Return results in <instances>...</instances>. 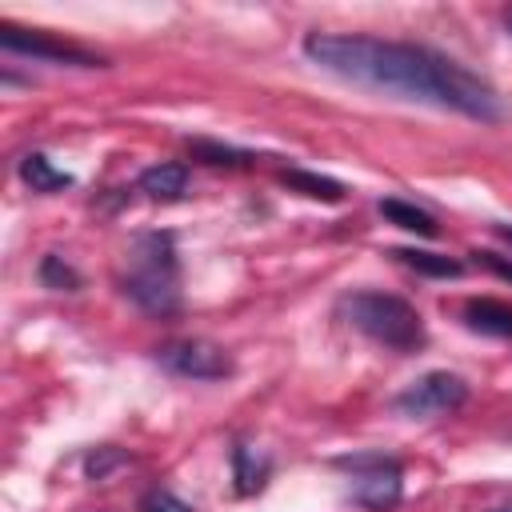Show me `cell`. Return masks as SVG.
Instances as JSON below:
<instances>
[{
	"label": "cell",
	"mask_w": 512,
	"mask_h": 512,
	"mask_svg": "<svg viewBox=\"0 0 512 512\" xmlns=\"http://www.w3.org/2000/svg\"><path fill=\"white\" fill-rule=\"evenodd\" d=\"M40 284H44V288H56V292H76V288H80V272H76L64 256L48 252V256L40 260Z\"/></svg>",
	"instance_id": "cell-16"
},
{
	"label": "cell",
	"mask_w": 512,
	"mask_h": 512,
	"mask_svg": "<svg viewBox=\"0 0 512 512\" xmlns=\"http://www.w3.org/2000/svg\"><path fill=\"white\" fill-rule=\"evenodd\" d=\"M464 324H468L472 332L512 340V304L488 300V296H472V300L464 304Z\"/></svg>",
	"instance_id": "cell-8"
},
{
	"label": "cell",
	"mask_w": 512,
	"mask_h": 512,
	"mask_svg": "<svg viewBox=\"0 0 512 512\" xmlns=\"http://www.w3.org/2000/svg\"><path fill=\"white\" fill-rule=\"evenodd\" d=\"M192 156L212 164V168H248L256 160L252 152L232 148V144H216V140H192Z\"/></svg>",
	"instance_id": "cell-15"
},
{
	"label": "cell",
	"mask_w": 512,
	"mask_h": 512,
	"mask_svg": "<svg viewBox=\"0 0 512 512\" xmlns=\"http://www.w3.org/2000/svg\"><path fill=\"white\" fill-rule=\"evenodd\" d=\"M496 512H512V508H496Z\"/></svg>",
	"instance_id": "cell-22"
},
{
	"label": "cell",
	"mask_w": 512,
	"mask_h": 512,
	"mask_svg": "<svg viewBox=\"0 0 512 512\" xmlns=\"http://www.w3.org/2000/svg\"><path fill=\"white\" fill-rule=\"evenodd\" d=\"M340 316L364 332L368 340L392 348V352H416L424 344V320L420 312L400 300V296H388V292H348L340 296Z\"/></svg>",
	"instance_id": "cell-3"
},
{
	"label": "cell",
	"mask_w": 512,
	"mask_h": 512,
	"mask_svg": "<svg viewBox=\"0 0 512 512\" xmlns=\"http://www.w3.org/2000/svg\"><path fill=\"white\" fill-rule=\"evenodd\" d=\"M280 180H284L292 192H304V196H312V200H324V204H340V200H344V184H340V180H332V176H320V172L288 168Z\"/></svg>",
	"instance_id": "cell-12"
},
{
	"label": "cell",
	"mask_w": 512,
	"mask_h": 512,
	"mask_svg": "<svg viewBox=\"0 0 512 512\" xmlns=\"http://www.w3.org/2000/svg\"><path fill=\"white\" fill-rule=\"evenodd\" d=\"M120 464H128V452L104 444V448H92V452L84 456V476H88V480H108V472L120 468Z\"/></svg>",
	"instance_id": "cell-17"
},
{
	"label": "cell",
	"mask_w": 512,
	"mask_h": 512,
	"mask_svg": "<svg viewBox=\"0 0 512 512\" xmlns=\"http://www.w3.org/2000/svg\"><path fill=\"white\" fill-rule=\"evenodd\" d=\"M472 256H476V264H484V268H492L496 276L512 280V260H504V256H496V252H488V248H480V252H472Z\"/></svg>",
	"instance_id": "cell-19"
},
{
	"label": "cell",
	"mask_w": 512,
	"mask_h": 512,
	"mask_svg": "<svg viewBox=\"0 0 512 512\" xmlns=\"http://www.w3.org/2000/svg\"><path fill=\"white\" fill-rule=\"evenodd\" d=\"M20 180L32 188V192H60V188H72V176L60 172L44 152H28L20 160Z\"/></svg>",
	"instance_id": "cell-11"
},
{
	"label": "cell",
	"mask_w": 512,
	"mask_h": 512,
	"mask_svg": "<svg viewBox=\"0 0 512 512\" xmlns=\"http://www.w3.org/2000/svg\"><path fill=\"white\" fill-rule=\"evenodd\" d=\"M156 360L184 380H224L232 372V356L212 340H172L156 348Z\"/></svg>",
	"instance_id": "cell-6"
},
{
	"label": "cell",
	"mask_w": 512,
	"mask_h": 512,
	"mask_svg": "<svg viewBox=\"0 0 512 512\" xmlns=\"http://www.w3.org/2000/svg\"><path fill=\"white\" fill-rule=\"evenodd\" d=\"M496 232H500V236H504V240H508V244H512V224H500V228H496Z\"/></svg>",
	"instance_id": "cell-20"
},
{
	"label": "cell",
	"mask_w": 512,
	"mask_h": 512,
	"mask_svg": "<svg viewBox=\"0 0 512 512\" xmlns=\"http://www.w3.org/2000/svg\"><path fill=\"white\" fill-rule=\"evenodd\" d=\"M0 44L4 52H20V56H32V60H48V64H72V68H100L104 56L72 44V40H56L48 32H28V28H16V24H4L0 28Z\"/></svg>",
	"instance_id": "cell-7"
},
{
	"label": "cell",
	"mask_w": 512,
	"mask_h": 512,
	"mask_svg": "<svg viewBox=\"0 0 512 512\" xmlns=\"http://www.w3.org/2000/svg\"><path fill=\"white\" fill-rule=\"evenodd\" d=\"M468 400V384L456 372H424L396 396V412L404 416H444Z\"/></svg>",
	"instance_id": "cell-5"
},
{
	"label": "cell",
	"mask_w": 512,
	"mask_h": 512,
	"mask_svg": "<svg viewBox=\"0 0 512 512\" xmlns=\"http://www.w3.org/2000/svg\"><path fill=\"white\" fill-rule=\"evenodd\" d=\"M188 188V168L184 164H152L140 172V192L152 200H180Z\"/></svg>",
	"instance_id": "cell-10"
},
{
	"label": "cell",
	"mask_w": 512,
	"mask_h": 512,
	"mask_svg": "<svg viewBox=\"0 0 512 512\" xmlns=\"http://www.w3.org/2000/svg\"><path fill=\"white\" fill-rule=\"evenodd\" d=\"M140 512H192V504H184L168 488H152V492L140 496Z\"/></svg>",
	"instance_id": "cell-18"
},
{
	"label": "cell",
	"mask_w": 512,
	"mask_h": 512,
	"mask_svg": "<svg viewBox=\"0 0 512 512\" xmlns=\"http://www.w3.org/2000/svg\"><path fill=\"white\" fill-rule=\"evenodd\" d=\"M120 292L152 316H168L180 308V264L172 232H140L128 244V272L120 280Z\"/></svg>",
	"instance_id": "cell-2"
},
{
	"label": "cell",
	"mask_w": 512,
	"mask_h": 512,
	"mask_svg": "<svg viewBox=\"0 0 512 512\" xmlns=\"http://www.w3.org/2000/svg\"><path fill=\"white\" fill-rule=\"evenodd\" d=\"M380 216H384L388 224L404 228V232H416V236H436V232H440L436 220H432L424 208L408 204V200H380Z\"/></svg>",
	"instance_id": "cell-13"
},
{
	"label": "cell",
	"mask_w": 512,
	"mask_h": 512,
	"mask_svg": "<svg viewBox=\"0 0 512 512\" xmlns=\"http://www.w3.org/2000/svg\"><path fill=\"white\" fill-rule=\"evenodd\" d=\"M504 24H508V32H512V8H508V12H504Z\"/></svg>",
	"instance_id": "cell-21"
},
{
	"label": "cell",
	"mask_w": 512,
	"mask_h": 512,
	"mask_svg": "<svg viewBox=\"0 0 512 512\" xmlns=\"http://www.w3.org/2000/svg\"><path fill=\"white\" fill-rule=\"evenodd\" d=\"M304 56L344 80L396 92L404 100H420L432 108L460 112L468 120L492 124L504 116L500 96L488 80L468 72L460 60L428 48V44H404V40H380V36H344V32H308Z\"/></svg>",
	"instance_id": "cell-1"
},
{
	"label": "cell",
	"mask_w": 512,
	"mask_h": 512,
	"mask_svg": "<svg viewBox=\"0 0 512 512\" xmlns=\"http://www.w3.org/2000/svg\"><path fill=\"white\" fill-rule=\"evenodd\" d=\"M340 468L352 472V500L372 508V512H388L400 504L404 496V484H400V464L392 456H380V452H360V456H340L336 460Z\"/></svg>",
	"instance_id": "cell-4"
},
{
	"label": "cell",
	"mask_w": 512,
	"mask_h": 512,
	"mask_svg": "<svg viewBox=\"0 0 512 512\" xmlns=\"http://www.w3.org/2000/svg\"><path fill=\"white\" fill-rule=\"evenodd\" d=\"M392 256H396L400 264H408V268L424 272V276H444V280L464 276V264H460V260H452V256H440V252H424V248H396Z\"/></svg>",
	"instance_id": "cell-14"
},
{
	"label": "cell",
	"mask_w": 512,
	"mask_h": 512,
	"mask_svg": "<svg viewBox=\"0 0 512 512\" xmlns=\"http://www.w3.org/2000/svg\"><path fill=\"white\" fill-rule=\"evenodd\" d=\"M268 472H272V460L264 452H256L252 444H236L232 448V480H236V492L240 496L260 492L264 480H268Z\"/></svg>",
	"instance_id": "cell-9"
}]
</instances>
